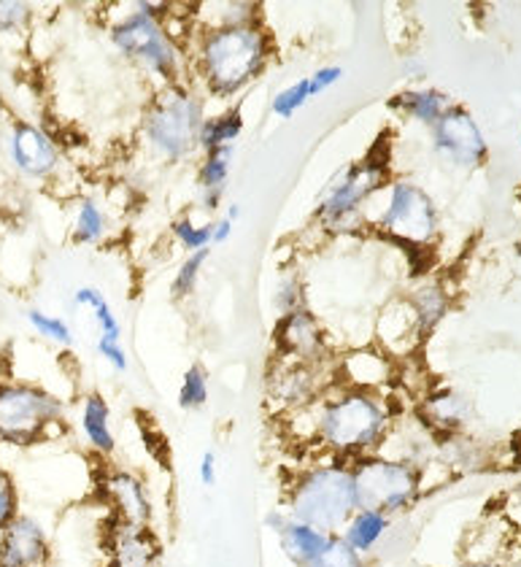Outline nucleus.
Wrapping results in <instances>:
<instances>
[{
  "label": "nucleus",
  "instance_id": "412c9836",
  "mask_svg": "<svg viewBox=\"0 0 521 567\" xmlns=\"http://www.w3.org/2000/svg\"><path fill=\"white\" fill-rule=\"evenodd\" d=\"M454 103L449 101V95H444L440 90H408V92H400V95L389 103L392 111H400V114L408 116V120L421 122V125H430V127Z\"/></svg>",
  "mask_w": 521,
  "mask_h": 567
},
{
  "label": "nucleus",
  "instance_id": "0eeeda50",
  "mask_svg": "<svg viewBox=\"0 0 521 567\" xmlns=\"http://www.w3.org/2000/svg\"><path fill=\"white\" fill-rule=\"evenodd\" d=\"M386 159L367 154L365 159L348 163L327 182V187L319 195V219L327 227L346 230L360 217L363 206L378 189L386 187Z\"/></svg>",
  "mask_w": 521,
  "mask_h": 567
},
{
  "label": "nucleus",
  "instance_id": "20e7f679",
  "mask_svg": "<svg viewBox=\"0 0 521 567\" xmlns=\"http://www.w3.org/2000/svg\"><path fill=\"white\" fill-rule=\"evenodd\" d=\"M357 508L397 516L408 511L421 495V471L414 460L367 454L352 462Z\"/></svg>",
  "mask_w": 521,
  "mask_h": 567
},
{
  "label": "nucleus",
  "instance_id": "e433bc0d",
  "mask_svg": "<svg viewBox=\"0 0 521 567\" xmlns=\"http://www.w3.org/2000/svg\"><path fill=\"white\" fill-rule=\"evenodd\" d=\"M217 454L213 452H206L204 457H200V465H198V476H200V484L204 486H213L217 484Z\"/></svg>",
  "mask_w": 521,
  "mask_h": 567
},
{
  "label": "nucleus",
  "instance_id": "dca6fc26",
  "mask_svg": "<svg viewBox=\"0 0 521 567\" xmlns=\"http://www.w3.org/2000/svg\"><path fill=\"white\" fill-rule=\"evenodd\" d=\"M316 365L284 362L281 371L271 379V398L286 411H305L319 398Z\"/></svg>",
  "mask_w": 521,
  "mask_h": 567
},
{
  "label": "nucleus",
  "instance_id": "c9c22d12",
  "mask_svg": "<svg viewBox=\"0 0 521 567\" xmlns=\"http://www.w3.org/2000/svg\"><path fill=\"white\" fill-rule=\"evenodd\" d=\"M309 79H311V92H314V97H316V95H322L324 90L335 87V84L341 82L343 68L341 65H324V68H319V71L311 73Z\"/></svg>",
  "mask_w": 521,
  "mask_h": 567
},
{
  "label": "nucleus",
  "instance_id": "5701e85b",
  "mask_svg": "<svg viewBox=\"0 0 521 567\" xmlns=\"http://www.w3.org/2000/svg\"><path fill=\"white\" fill-rule=\"evenodd\" d=\"M241 133H243L241 111L238 109L225 111V114L204 120V125H200V133H198V146L204 152L222 150V146H236V141L241 138Z\"/></svg>",
  "mask_w": 521,
  "mask_h": 567
},
{
  "label": "nucleus",
  "instance_id": "6ab92c4d",
  "mask_svg": "<svg viewBox=\"0 0 521 567\" xmlns=\"http://www.w3.org/2000/svg\"><path fill=\"white\" fill-rule=\"evenodd\" d=\"M389 527H392L389 516L378 514V511L357 508L352 514V519L346 522V527L341 529L338 538L348 548H354V551L363 554V557H367V554H371L373 548L382 544L384 535L389 533Z\"/></svg>",
  "mask_w": 521,
  "mask_h": 567
},
{
  "label": "nucleus",
  "instance_id": "6e6552de",
  "mask_svg": "<svg viewBox=\"0 0 521 567\" xmlns=\"http://www.w3.org/2000/svg\"><path fill=\"white\" fill-rule=\"evenodd\" d=\"M112 41L125 58L138 60L140 65L159 73L168 82H176L179 76V49L168 39L159 17L136 9L119 24H114Z\"/></svg>",
  "mask_w": 521,
  "mask_h": 567
},
{
  "label": "nucleus",
  "instance_id": "c85d7f7f",
  "mask_svg": "<svg viewBox=\"0 0 521 567\" xmlns=\"http://www.w3.org/2000/svg\"><path fill=\"white\" fill-rule=\"evenodd\" d=\"M206 260H208V249H204V251H192V255H189L187 260L181 262V268L176 270L174 289H170L176 300L189 298V295L195 292V287H198V279H200V270H204Z\"/></svg>",
  "mask_w": 521,
  "mask_h": 567
},
{
  "label": "nucleus",
  "instance_id": "1a4fd4ad",
  "mask_svg": "<svg viewBox=\"0 0 521 567\" xmlns=\"http://www.w3.org/2000/svg\"><path fill=\"white\" fill-rule=\"evenodd\" d=\"M378 230L406 246H427L438 233V208L433 197L410 182H395L378 217Z\"/></svg>",
  "mask_w": 521,
  "mask_h": 567
},
{
  "label": "nucleus",
  "instance_id": "bb28decb",
  "mask_svg": "<svg viewBox=\"0 0 521 567\" xmlns=\"http://www.w3.org/2000/svg\"><path fill=\"white\" fill-rule=\"evenodd\" d=\"M208 403V373L204 365H189L181 375L179 386V409L181 411H200Z\"/></svg>",
  "mask_w": 521,
  "mask_h": 567
},
{
  "label": "nucleus",
  "instance_id": "4c0bfd02",
  "mask_svg": "<svg viewBox=\"0 0 521 567\" xmlns=\"http://www.w3.org/2000/svg\"><path fill=\"white\" fill-rule=\"evenodd\" d=\"M232 227H236V221H230L227 217L213 221V225H211V244H225V240H230Z\"/></svg>",
  "mask_w": 521,
  "mask_h": 567
},
{
  "label": "nucleus",
  "instance_id": "f8f14e48",
  "mask_svg": "<svg viewBox=\"0 0 521 567\" xmlns=\"http://www.w3.org/2000/svg\"><path fill=\"white\" fill-rule=\"evenodd\" d=\"M52 557L44 524L20 514L0 529V567H46Z\"/></svg>",
  "mask_w": 521,
  "mask_h": 567
},
{
  "label": "nucleus",
  "instance_id": "a19ab883",
  "mask_svg": "<svg viewBox=\"0 0 521 567\" xmlns=\"http://www.w3.org/2000/svg\"><path fill=\"white\" fill-rule=\"evenodd\" d=\"M519 251H521V240H519Z\"/></svg>",
  "mask_w": 521,
  "mask_h": 567
},
{
  "label": "nucleus",
  "instance_id": "f257e3e1",
  "mask_svg": "<svg viewBox=\"0 0 521 567\" xmlns=\"http://www.w3.org/2000/svg\"><path fill=\"white\" fill-rule=\"evenodd\" d=\"M392 414L378 392L348 390L324 394L314 414V437L327 457L354 462L376 454L389 441Z\"/></svg>",
  "mask_w": 521,
  "mask_h": 567
},
{
  "label": "nucleus",
  "instance_id": "f704fd0d",
  "mask_svg": "<svg viewBox=\"0 0 521 567\" xmlns=\"http://www.w3.org/2000/svg\"><path fill=\"white\" fill-rule=\"evenodd\" d=\"M97 354H101L116 373H125L127 368H131V360H127V351L122 347L119 338L97 336Z\"/></svg>",
  "mask_w": 521,
  "mask_h": 567
},
{
  "label": "nucleus",
  "instance_id": "58836bf2",
  "mask_svg": "<svg viewBox=\"0 0 521 567\" xmlns=\"http://www.w3.org/2000/svg\"><path fill=\"white\" fill-rule=\"evenodd\" d=\"M513 446H517V454L521 457V427L517 430V435H513Z\"/></svg>",
  "mask_w": 521,
  "mask_h": 567
},
{
  "label": "nucleus",
  "instance_id": "aec40b11",
  "mask_svg": "<svg viewBox=\"0 0 521 567\" xmlns=\"http://www.w3.org/2000/svg\"><path fill=\"white\" fill-rule=\"evenodd\" d=\"M232 154H236V146H222V150L206 152V159L200 163L198 189L200 203H204L206 208H217L219 200H222L227 178H230L232 168Z\"/></svg>",
  "mask_w": 521,
  "mask_h": 567
},
{
  "label": "nucleus",
  "instance_id": "39448f33",
  "mask_svg": "<svg viewBox=\"0 0 521 567\" xmlns=\"http://www.w3.org/2000/svg\"><path fill=\"white\" fill-rule=\"evenodd\" d=\"M200 125H204L200 97L174 84L146 109L144 135L152 150L165 159H181L198 146Z\"/></svg>",
  "mask_w": 521,
  "mask_h": 567
},
{
  "label": "nucleus",
  "instance_id": "ddd939ff",
  "mask_svg": "<svg viewBox=\"0 0 521 567\" xmlns=\"http://www.w3.org/2000/svg\"><path fill=\"white\" fill-rule=\"evenodd\" d=\"M97 484H101V495L106 497L114 519L149 527L155 508H152V497L149 492H146V484L136 476V473L103 471Z\"/></svg>",
  "mask_w": 521,
  "mask_h": 567
},
{
  "label": "nucleus",
  "instance_id": "2f4dec72",
  "mask_svg": "<svg viewBox=\"0 0 521 567\" xmlns=\"http://www.w3.org/2000/svg\"><path fill=\"white\" fill-rule=\"evenodd\" d=\"M303 303H305V292L298 276H286V279H281L279 289H275V311H279V317L298 311V308H305Z\"/></svg>",
  "mask_w": 521,
  "mask_h": 567
},
{
  "label": "nucleus",
  "instance_id": "9d476101",
  "mask_svg": "<svg viewBox=\"0 0 521 567\" xmlns=\"http://www.w3.org/2000/svg\"><path fill=\"white\" fill-rule=\"evenodd\" d=\"M433 146L444 159L473 168L487 159V138L468 109L451 106L433 125Z\"/></svg>",
  "mask_w": 521,
  "mask_h": 567
},
{
  "label": "nucleus",
  "instance_id": "a211bd4d",
  "mask_svg": "<svg viewBox=\"0 0 521 567\" xmlns=\"http://www.w3.org/2000/svg\"><path fill=\"white\" fill-rule=\"evenodd\" d=\"M275 540H279V548L284 551V557L290 559L295 567H309L324 548L330 546L333 535L322 533V529L311 527V524L295 522L290 516L284 527L275 533Z\"/></svg>",
  "mask_w": 521,
  "mask_h": 567
},
{
  "label": "nucleus",
  "instance_id": "b1692460",
  "mask_svg": "<svg viewBox=\"0 0 521 567\" xmlns=\"http://www.w3.org/2000/svg\"><path fill=\"white\" fill-rule=\"evenodd\" d=\"M446 308H449V298L444 295V289L438 284H430V287H421L419 292L410 300V311H414L416 328L421 332H430L440 319L446 317Z\"/></svg>",
  "mask_w": 521,
  "mask_h": 567
},
{
  "label": "nucleus",
  "instance_id": "f3484780",
  "mask_svg": "<svg viewBox=\"0 0 521 567\" xmlns=\"http://www.w3.org/2000/svg\"><path fill=\"white\" fill-rule=\"evenodd\" d=\"M79 427H82L84 441L95 454L101 457H112L116 449V435L112 427V405L103 394L90 392L82 403V414H79Z\"/></svg>",
  "mask_w": 521,
  "mask_h": 567
},
{
  "label": "nucleus",
  "instance_id": "9b49d317",
  "mask_svg": "<svg viewBox=\"0 0 521 567\" xmlns=\"http://www.w3.org/2000/svg\"><path fill=\"white\" fill-rule=\"evenodd\" d=\"M275 347L284 360L300 362V365H319L327 351V341H324V330L319 328L314 313L309 308H298V311L279 317Z\"/></svg>",
  "mask_w": 521,
  "mask_h": 567
},
{
  "label": "nucleus",
  "instance_id": "393cba45",
  "mask_svg": "<svg viewBox=\"0 0 521 567\" xmlns=\"http://www.w3.org/2000/svg\"><path fill=\"white\" fill-rule=\"evenodd\" d=\"M106 236V214L92 197H84L73 217V240L76 244H97Z\"/></svg>",
  "mask_w": 521,
  "mask_h": 567
},
{
  "label": "nucleus",
  "instance_id": "4468645a",
  "mask_svg": "<svg viewBox=\"0 0 521 567\" xmlns=\"http://www.w3.org/2000/svg\"><path fill=\"white\" fill-rule=\"evenodd\" d=\"M159 544L152 527L127 524L112 516L106 535V567H157Z\"/></svg>",
  "mask_w": 521,
  "mask_h": 567
},
{
  "label": "nucleus",
  "instance_id": "c756f323",
  "mask_svg": "<svg viewBox=\"0 0 521 567\" xmlns=\"http://www.w3.org/2000/svg\"><path fill=\"white\" fill-rule=\"evenodd\" d=\"M309 567H367L363 554H357L354 548H348L338 535H333L330 546L311 563Z\"/></svg>",
  "mask_w": 521,
  "mask_h": 567
},
{
  "label": "nucleus",
  "instance_id": "4be33fe9",
  "mask_svg": "<svg viewBox=\"0 0 521 567\" xmlns=\"http://www.w3.org/2000/svg\"><path fill=\"white\" fill-rule=\"evenodd\" d=\"M421 416H425V422L430 427L440 430V433H454L468 419V403H465L462 394H457L454 390L435 392L421 403Z\"/></svg>",
  "mask_w": 521,
  "mask_h": 567
},
{
  "label": "nucleus",
  "instance_id": "f03ea898",
  "mask_svg": "<svg viewBox=\"0 0 521 567\" xmlns=\"http://www.w3.org/2000/svg\"><path fill=\"white\" fill-rule=\"evenodd\" d=\"M268 52L271 44L265 30L254 20L208 30L200 44V73L206 87L219 97L238 95L262 71Z\"/></svg>",
  "mask_w": 521,
  "mask_h": 567
},
{
  "label": "nucleus",
  "instance_id": "7c9ffc66",
  "mask_svg": "<svg viewBox=\"0 0 521 567\" xmlns=\"http://www.w3.org/2000/svg\"><path fill=\"white\" fill-rule=\"evenodd\" d=\"M174 236L192 255V251H204L211 246V225H195L192 219H176Z\"/></svg>",
  "mask_w": 521,
  "mask_h": 567
},
{
  "label": "nucleus",
  "instance_id": "ea45409f",
  "mask_svg": "<svg viewBox=\"0 0 521 567\" xmlns=\"http://www.w3.org/2000/svg\"><path fill=\"white\" fill-rule=\"evenodd\" d=\"M468 567H500V565H492V563H473V565H468Z\"/></svg>",
  "mask_w": 521,
  "mask_h": 567
},
{
  "label": "nucleus",
  "instance_id": "a878e982",
  "mask_svg": "<svg viewBox=\"0 0 521 567\" xmlns=\"http://www.w3.org/2000/svg\"><path fill=\"white\" fill-rule=\"evenodd\" d=\"M311 97H314V92H311V79L303 76L298 79V82H292L290 87L275 92L271 101V111L279 120H292Z\"/></svg>",
  "mask_w": 521,
  "mask_h": 567
},
{
  "label": "nucleus",
  "instance_id": "423d86ee",
  "mask_svg": "<svg viewBox=\"0 0 521 567\" xmlns=\"http://www.w3.org/2000/svg\"><path fill=\"white\" fill-rule=\"evenodd\" d=\"M65 403L33 384H0V441L11 446H33L63 424Z\"/></svg>",
  "mask_w": 521,
  "mask_h": 567
},
{
  "label": "nucleus",
  "instance_id": "7ed1b4c3",
  "mask_svg": "<svg viewBox=\"0 0 521 567\" xmlns=\"http://www.w3.org/2000/svg\"><path fill=\"white\" fill-rule=\"evenodd\" d=\"M286 514L295 522L311 524L327 535H341L357 511L352 462L333 460L300 471L286 492Z\"/></svg>",
  "mask_w": 521,
  "mask_h": 567
},
{
  "label": "nucleus",
  "instance_id": "cd10ccee",
  "mask_svg": "<svg viewBox=\"0 0 521 567\" xmlns=\"http://www.w3.org/2000/svg\"><path fill=\"white\" fill-rule=\"evenodd\" d=\"M28 322H30V328L39 332L41 338H46V341L60 343V347H71V343H73L71 324L65 322V319L52 317V313L39 311V308H30Z\"/></svg>",
  "mask_w": 521,
  "mask_h": 567
},
{
  "label": "nucleus",
  "instance_id": "2eb2a0df",
  "mask_svg": "<svg viewBox=\"0 0 521 567\" xmlns=\"http://www.w3.org/2000/svg\"><path fill=\"white\" fill-rule=\"evenodd\" d=\"M11 159L22 174L33 178H46L60 165V152L54 141L35 125H17L9 141Z\"/></svg>",
  "mask_w": 521,
  "mask_h": 567
},
{
  "label": "nucleus",
  "instance_id": "473e14b6",
  "mask_svg": "<svg viewBox=\"0 0 521 567\" xmlns=\"http://www.w3.org/2000/svg\"><path fill=\"white\" fill-rule=\"evenodd\" d=\"M17 516H20V489L9 473L0 471V529L9 527Z\"/></svg>",
  "mask_w": 521,
  "mask_h": 567
},
{
  "label": "nucleus",
  "instance_id": "79ce46f5",
  "mask_svg": "<svg viewBox=\"0 0 521 567\" xmlns=\"http://www.w3.org/2000/svg\"><path fill=\"white\" fill-rule=\"evenodd\" d=\"M519 144H521V135H519Z\"/></svg>",
  "mask_w": 521,
  "mask_h": 567
},
{
  "label": "nucleus",
  "instance_id": "72a5a7b5",
  "mask_svg": "<svg viewBox=\"0 0 521 567\" xmlns=\"http://www.w3.org/2000/svg\"><path fill=\"white\" fill-rule=\"evenodd\" d=\"M30 22V6L3 0L0 3V33H17Z\"/></svg>",
  "mask_w": 521,
  "mask_h": 567
}]
</instances>
